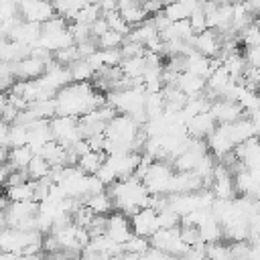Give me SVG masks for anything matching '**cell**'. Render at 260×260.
Instances as JSON below:
<instances>
[{"label": "cell", "instance_id": "obj_1", "mask_svg": "<svg viewBox=\"0 0 260 260\" xmlns=\"http://www.w3.org/2000/svg\"><path fill=\"white\" fill-rule=\"evenodd\" d=\"M108 98L95 89L93 83H69L55 95L57 116L83 118L85 114L104 106Z\"/></svg>", "mask_w": 260, "mask_h": 260}, {"label": "cell", "instance_id": "obj_2", "mask_svg": "<svg viewBox=\"0 0 260 260\" xmlns=\"http://www.w3.org/2000/svg\"><path fill=\"white\" fill-rule=\"evenodd\" d=\"M112 201H114V211L124 213V215H134L140 209H146L150 203V193L146 191L144 183L136 177L116 181L108 189Z\"/></svg>", "mask_w": 260, "mask_h": 260}, {"label": "cell", "instance_id": "obj_3", "mask_svg": "<svg viewBox=\"0 0 260 260\" xmlns=\"http://www.w3.org/2000/svg\"><path fill=\"white\" fill-rule=\"evenodd\" d=\"M173 175H175V169H173L171 162L154 160L148 167L146 175L142 177V183H144V187L150 195H167L169 197V187H171Z\"/></svg>", "mask_w": 260, "mask_h": 260}, {"label": "cell", "instance_id": "obj_4", "mask_svg": "<svg viewBox=\"0 0 260 260\" xmlns=\"http://www.w3.org/2000/svg\"><path fill=\"white\" fill-rule=\"evenodd\" d=\"M49 128H51L53 140L59 142L63 148H71L79 140H83V136L79 132V118L55 116L53 120H49Z\"/></svg>", "mask_w": 260, "mask_h": 260}, {"label": "cell", "instance_id": "obj_5", "mask_svg": "<svg viewBox=\"0 0 260 260\" xmlns=\"http://www.w3.org/2000/svg\"><path fill=\"white\" fill-rule=\"evenodd\" d=\"M130 228H132V234L150 240L160 230V225H158V213L154 209H150V207L140 209L134 215H130Z\"/></svg>", "mask_w": 260, "mask_h": 260}, {"label": "cell", "instance_id": "obj_6", "mask_svg": "<svg viewBox=\"0 0 260 260\" xmlns=\"http://www.w3.org/2000/svg\"><path fill=\"white\" fill-rule=\"evenodd\" d=\"M193 49L207 59H217L221 55V49H223V39L219 32L207 28V30L193 37Z\"/></svg>", "mask_w": 260, "mask_h": 260}, {"label": "cell", "instance_id": "obj_7", "mask_svg": "<svg viewBox=\"0 0 260 260\" xmlns=\"http://www.w3.org/2000/svg\"><path fill=\"white\" fill-rule=\"evenodd\" d=\"M104 236H108L112 242L124 246V244L132 238L130 217L124 215V213H118V211L110 213V215H108V221H106V234H104Z\"/></svg>", "mask_w": 260, "mask_h": 260}, {"label": "cell", "instance_id": "obj_8", "mask_svg": "<svg viewBox=\"0 0 260 260\" xmlns=\"http://www.w3.org/2000/svg\"><path fill=\"white\" fill-rule=\"evenodd\" d=\"M209 112L217 124H232V122L244 118V110L240 108L238 102H232V100H215L211 104Z\"/></svg>", "mask_w": 260, "mask_h": 260}, {"label": "cell", "instance_id": "obj_9", "mask_svg": "<svg viewBox=\"0 0 260 260\" xmlns=\"http://www.w3.org/2000/svg\"><path fill=\"white\" fill-rule=\"evenodd\" d=\"M18 10L26 22H35V24H45L55 16L53 4H47V2H22L18 4Z\"/></svg>", "mask_w": 260, "mask_h": 260}, {"label": "cell", "instance_id": "obj_10", "mask_svg": "<svg viewBox=\"0 0 260 260\" xmlns=\"http://www.w3.org/2000/svg\"><path fill=\"white\" fill-rule=\"evenodd\" d=\"M187 134L191 138H197V140H207L211 136V132L217 128V122L213 120L211 112H205V114H197L193 116L189 122H187Z\"/></svg>", "mask_w": 260, "mask_h": 260}, {"label": "cell", "instance_id": "obj_11", "mask_svg": "<svg viewBox=\"0 0 260 260\" xmlns=\"http://www.w3.org/2000/svg\"><path fill=\"white\" fill-rule=\"evenodd\" d=\"M175 87H177L181 93H185L189 100H193V98L203 95V91L207 89V83H205V79H201V77H197V75L185 71V73L179 75Z\"/></svg>", "mask_w": 260, "mask_h": 260}, {"label": "cell", "instance_id": "obj_12", "mask_svg": "<svg viewBox=\"0 0 260 260\" xmlns=\"http://www.w3.org/2000/svg\"><path fill=\"white\" fill-rule=\"evenodd\" d=\"M118 12H120V16H122L130 26H138V24H142V22L148 20V14L144 12L142 2H136V0L118 2Z\"/></svg>", "mask_w": 260, "mask_h": 260}, {"label": "cell", "instance_id": "obj_13", "mask_svg": "<svg viewBox=\"0 0 260 260\" xmlns=\"http://www.w3.org/2000/svg\"><path fill=\"white\" fill-rule=\"evenodd\" d=\"M197 8H199V2H171V4H165L162 12L171 22H181V20H189Z\"/></svg>", "mask_w": 260, "mask_h": 260}, {"label": "cell", "instance_id": "obj_14", "mask_svg": "<svg viewBox=\"0 0 260 260\" xmlns=\"http://www.w3.org/2000/svg\"><path fill=\"white\" fill-rule=\"evenodd\" d=\"M83 205L89 207L95 215H110V213L114 211V201H112V197H110L108 191H102V193H98V195L87 197V199L83 201Z\"/></svg>", "mask_w": 260, "mask_h": 260}, {"label": "cell", "instance_id": "obj_15", "mask_svg": "<svg viewBox=\"0 0 260 260\" xmlns=\"http://www.w3.org/2000/svg\"><path fill=\"white\" fill-rule=\"evenodd\" d=\"M35 152L30 146H18V148H10V156H8V167L12 171H26V167L32 162Z\"/></svg>", "mask_w": 260, "mask_h": 260}, {"label": "cell", "instance_id": "obj_16", "mask_svg": "<svg viewBox=\"0 0 260 260\" xmlns=\"http://www.w3.org/2000/svg\"><path fill=\"white\" fill-rule=\"evenodd\" d=\"M106 152H93V150H89V152H85L83 156H79V160H77V169L81 171V173H85V175H98V171H100V167L106 162Z\"/></svg>", "mask_w": 260, "mask_h": 260}, {"label": "cell", "instance_id": "obj_17", "mask_svg": "<svg viewBox=\"0 0 260 260\" xmlns=\"http://www.w3.org/2000/svg\"><path fill=\"white\" fill-rule=\"evenodd\" d=\"M158 37V30H156V26L152 24V20L148 18L146 22H142V24H138V26H134L132 28V32L126 37V39H130V41H134V43H138V45H142V47H146L152 39H156Z\"/></svg>", "mask_w": 260, "mask_h": 260}, {"label": "cell", "instance_id": "obj_18", "mask_svg": "<svg viewBox=\"0 0 260 260\" xmlns=\"http://www.w3.org/2000/svg\"><path fill=\"white\" fill-rule=\"evenodd\" d=\"M144 112L148 116V120H156L165 114V95L162 91L158 93H146L144 98Z\"/></svg>", "mask_w": 260, "mask_h": 260}, {"label": "cell", "instance_id": "obj_19", "mask_svg": "<svg viewBox=\"0 0 260 260\" xmlns=\"http://www.w3.org/2000/svg\"><path fill=\"white\" fill-rule=\"evenodd\" d=\"M69 73H71L73 83H89V79L95 77V71L89 67V63L85 59H79L73 65H69Z\"/></svg>", "mask_w": 260, "mask_h": 260}, {"label": "cell", "instance_id": "obj_20", "mask_svg": "<svg viewBox=\"0 0 260 260\" xmlns=\"http://www.w3.org/2000/svg\"><path fill=\"white\" fill-rule=\"evenodd\" d=\"M28 110L37 116V120H53L57 116V104L55 98L51 100H41V102H32L28 106Z\"/></svg>", "mask_w": 260, "mask_h": 260}, {"label": "cell", "instance_id": "obj_21", "mask_svg": "<svg viewBox=\"0 0 260 260\" xmlns=\"http://www.w3.org/2000/svg\"><path fill=\"white\" fill-rule=\"evenodd\" d=\"M6 199L10 203H18V201H35V183H24L18 187H8L6 189Z\"/></svg>", "mask_w": 260, "mask_h": 260}, {"label": "cell", "instance_id": "obj_22", "mask_svg": "<svg viewBox=\"0 0 260 260\" xmlns=\"http://www.w3.org/2000/svg\"><path fill=\"white\" fill-rule=\"evenodd\" d=\"M51 165L45 160V158H41V156H35L32 158V162L26 167V173H28V179L32 181V183H37V181H43V179H49V175H51Z\"/></svg>", "mask_w": 260, "mask_h": 260}, {"label": "cell", "instance_id": "obj_23", "mask_svg": "<svg viewBox=\"0 0 260 260\" xmlns=\"http://www.w3.org/2000/svg\"><path fill=\"white\" fill-rule=\"evenodd\" d=\"M126 254H134V256H142L150 250V240L148 238H142V236H136L132 234V238L122 246Z\"/></svg>", "mask_w": 260, "mask_h": 260}, {"label": "cell", "instance_id": "obj_24", "mask_svg": "<svg viewBox=\"0 0 260 260\" xmlns=\"http://www.w3.org/2000/svg\"><path fill=\"white\" fill-rule=\"evenodd\" d=\"M205 258L207 260H232L230 244H223V242L205 244Z\"/></svg>", "mask_w": 260, "mask_h": 260}, {"label": "cell", "instance_id": "obj_25", "mask_svg": "<svg viewBox=\"0 0 260 260\" xmlns=\"http://www.w3.org/2000/svg\"><path fill=\"white\" fill-rule=\"evenodd\" d=\"M124 39H126V37H122L120 32H116V30H108V32H104L100 39H95V45H98V49H100V51L120 49V47H122V43H124Z\"/></svg>", "mask_w": 260, "mask_h": 260}, {"label": "cell", "instance_id": "obj_26", "mask_svg": "<svg viewBox=\"0 0 260 260\" xmlns=\"http://www.w3.org/2000/svg\"><path fill=\"white\" fill-rule=\"evenodd\" d=\"M158 225H160V230L181 228V215H177L171 207H165L162 211H158Z\"/></svg>", "mask_w": 260, "mask_h": 260}, {"label": "cell", "instance_id": "obj_27", "mask_svg": "<svg viewBox=\"0 0 260 260\" xmlns=\"http://www.w3.org/2000/svg\"><path fill=\"white\" fill-rule=\"evenodd\" d=\"M240 43L244 45V49H248V47H256V45H260V26L256 24V22H252L248 28H244L242 32H240Z\"/></svg>", "mask_w": 260, "mask_h": 260}, {"label": "cell", "instance_id": "obj_28", "mask_svg": "<svg viewBox=\"0 0 260 260\" xmlns=\"http://www.w3.org/2000/svg\"><path fill=\"white\" fill-rule=\"evenodd\" d=\"M189 24H191V28H193V32H195V35H199V32L207 30V16H205V12H203L201 4H199V8H197V10L191 14Z\"/></svg>", "mask_w": 260, "mask_h": 260}, {"label": "cell", "instance_id": "obj_29", "mask_svg": "<svg viewBox=\"0 0 260 260\" xmlns=\"http://www.w3.org/2000/svg\"><path fill=\"white\" fill-rule=\"evenodd\" d=\"M244 59H246L248 67H260V45L244 49Z\"/></svg>", "mask_w": 260, "mask_h": 260}, {"label": "cell", "instance_id": "obj_30", "mask_svg": "<svg viewBox=\"0 0 260 260\" xmlns=\"http://www.w3.org/2000/svg\"><path fill=\"white\" fill-rule=\"evenodd\" d=\"M110 30V26H108V22H106V18L102 16V18H98L93 24H91V39L95 41V39H100L104 32H108Z\"/></svg>", "mask_w": 260, "mask_h": 260}, {"label": "cell", "instance_id": "obj_31", "mask_svg": "<svg viewBox=\"0 0 260 260\" xmlns=\"http://www.w3.org/2000/svg\"><path fill=\"white\" fill-rule=\"evenodd\" d=\"M248 118H250V122H252L254 134H256V136L260 138V110H258V112H254V114H250Z\"/></svg>", "mask_w": 260, "mask_h": 260}, {"label": "cell", "instance_id": "obj_32", "mask_svg": "<svg viewBox=\"0 0 260 260\" xmlns=\"http://www.w3.org/2000/svg\"><path fill=\"white\" fill-rule=\"evenodd\" d=\"M244 6H246V10L252 14V18H256V16L260 14V2H244Z\"/></svg>", "mask_w": 260, "mask_h": 260}, {"label": "cell", "instance_id": "obj_33", "mask_svg": "<svg viewBox=\"0 0 260 260\" xmlns=\"http://www.w3.org/2000/svg\"><path fill=\"white\" fill-rule=\"evenodd\" d=\"M248 260H260V242L250 244V254H248Z\"/></svg>", "mask_w": 260, "mask_h": 260}, {"label": "cell", "instance_id": "obj_34", "mask_svg": "<svg viewBox=\"0 0 260 260\" xmlns=\"http://www.w3.org/2000/svg\"><path fill=\"white\" fill-rule=\"evenodd\" d=\"M8 156H10V148L8 146H2L0 148V167H6L8 165Z\"/></svg>", "mask_w": 260, "mask_h": 260}, {"label": "cell", "instance_id": "obj_35", "mask_svg": "<svg viewBox=\"0 0 260 260\" xmlns=\"http://www.w3.org/2000/svg\"><path fill=\"white\" fill-rule=\"evenodd\" d=\"M0 260H20V256L10 254V252H0Z\"/></svg>", "mask_w": 260, "mask_h": 260}, {"label": "cell", "instance_id": "obj_36", "mask_svg": "<svg viewBox=\"0 0 260 260\" xmlns=\"http://www.w3.org/2000/svg\"><path fill=\"white\" fill-rule=\"evenodd\" d=\"M6 106H8V95L6 93H0V116H2V112H4Z\"/></svg>", "mask_w": 260, "mask_h": 260}, {"label": "cell", "instance_id": "obj_37", "mask_svg": "<svg viewBox=\"0 0 260 260\" xmlns=\"http://www.w3.org/2000/svg\"><path fill=\"white\" fill-rule=\"evenodd\" d=\"M254 22H256V24H258V26H260V14H258V16H256V18H254Z\"/></svg>", "mask_w": 260, "mask_h": 260}]
</instances>
